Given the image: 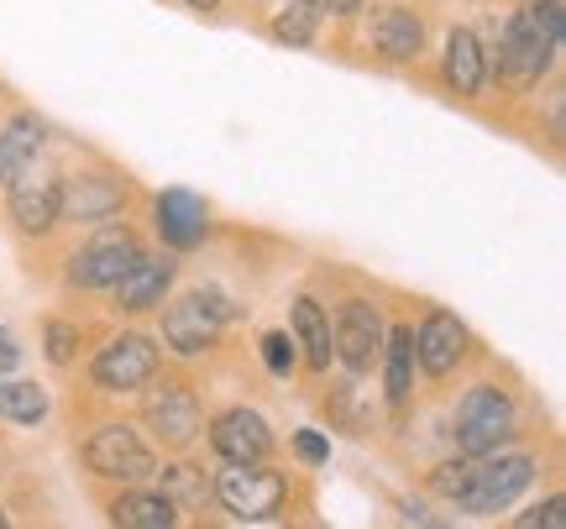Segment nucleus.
I'll list each match as a JSON object with an SVG mask.
<instances>
[{
	"instance_id": "obj_21",
	"label": "nucleus",
	"mask_w": 566,
	"mask_h": 529,
	"mask_svg": "<svg viewBox=\"0 0 566 529\" xmlns=\"http://www.w3.org/2000/svg\"><path fill=\"white\" fill-rule=\"evenodd\" d=\"M378 367H384L388 404L405 409L409 393H415V336H409V326L384 330V357H378Z\"/></svg>"
},
{
	"instance_id": "obj_11",
	"label": "nucleus",
	"mask_w": 566,
	"mask_h": 529,
	"mask_svg": "<svg viewBox=\"0 0 566 529\" xmlns=\"http://www.w3.org/2000/svg\"><path fill=\"white\" fill-rule=\"evenodd\" d=\"M59 194L63 179L53 168H38V158L6 179V210H11L21 236H48L59 225Z\"/></svg>"
},
{
	"instance_id": "obj_13",
	"label": "nucleus",
	"mask_w": 566,
	"mask_h": 529,
	"mask_svg": "<svg viewBox=\"0 0 566 529\" xmlns=\"http://www.w3.org/2000/svg\"><path fill=\"white\" fill-rule=\"evenodd\" d=\"M153 231L168 252H195L210 236V204L195 189H163L153 200Z\"/></svg>"
},
{
	"instance_id": "obj_26",
	"label": "nucleus",
	"mask_w": 566,
	"mask_h": 529,
	"mask_svg": "<svg viewBox=\"0 0 566 529\" xmlns=\"http://www.w3.org/2000/svg\"><path fill=\"white\" fill-rule=\"evenodd\" d=\"M80 347H84V336L74 320H48V326H42V351H48L53 367H74L80 362Z\"/></svg>"
},
{
	"instance_id": "obj_8",
	"label": "nucleus",
	"mask_w": 566,
	"mask_h": 529,
	"mask_svg": "<svg viewBox=\"0 0 566 529\" xmlns=\"http://www.w3.org/2000/svg\"><path fill=\"white\" fill-rule=\"evenodd\" d=\"M142 257V236L132 225H116L105 221L101 236H90V242L69 257V284L74 288H116L126 267Z\"/></svg>"
},
{
	"instance_id": "obj_23",
	"label": "nucleus",
	"mask_w": 566,
	"mask_h": 529,
	"mask_svg": "<svg viewBox=\"0 0 566 529\" xmlns=\"http://www.w3.org/2000/svg\"><path fill=\"white\" fill-rule=\"evenodd\" d=\"M321 17L325 6L321 0H283L279 11H273V42H283V47H310L315 42V32H321Z\"/></svg>"
},
{
	"instance_id": "obj_30",
	"label": "nucleus",
	"mask_w": 566,
	"mask_h": 529,
	"mask_svg": "<svg viewBox=\"0 0 566 529\" xmlns=\"http://www.w3.org/2000/svg\"><path fill=\"white\" fill-rule=\"evenodd\" d=\"M294 456H300L304 467H325L331 462V441H325L321 430H300L294 435Z\"/></svg>"
},
{
	"instance_id": "obj_22",
	"label": "nucleus",
	"mask_w": 566,
	"mask_h": 529,
	"mask_svg": "<svg viewBox=\"0 0 566 529\" xmlns=\"http://www.w3.org/2000/svg\"><path fill=\"white\" fill-rule=\"evenodd\" d=\"M48 142V126L32 116V110H17L11 121L0 126V183L11 179L17 168H27Z\"/></svg>"
},
{
	"instance_id": "obj_6",
	"label": "nucleus",
	"mask_w": 566,
	"mask_h": 529,
	"mask_svg": "<svg viewBox=\"0 0 566 529\" xmlns=\"http://www.w3.org/2000/svg\"><path fill=\"white\" fill-rule=\"evenodd\" d=\"M80 456L95 477H105V483H126V488H132V483H147V477L158 472L147 441H142L132 425H122V420H105V425L90 430V441H84Z\"/></svg>"
},
{
	"instance_id": "obj_5",
	"label": "nucleus",
	"mask_w": 566,
	"mask_h": 529,
	"mask_svg": "<svg viewBox=\"0 0 566 529\" xmlns=\"http://www.w3.org/2000/svg\"><path fill=\"white\" fill-rule=\"evenodd\" d=\"M163 347L184 357V362H195L205 351L221 341L226 330V305L210 294V288H195V294H179V299H163Z\"/></svg>"
},
{
	"instance_id": "obj_24",
	"label": "nucleus",
	"mask_w": 566,
	"mask_h": 529,
	"mask_svg": "<svg viewBox=\"0 0 566 529\" xmlns=\"http://www.w3.org/2000/svg\"><path fill=\"white\" fill-rule=\"evenodd\" d=\"M0 420H11V425H42L48 420V388L38 383H0Z\"/></svg>"
},
{
	"instance_id": "obj_15",
	"label": "nucleus",
	"mask_w": 566,
	"mask_h": 529,
	"mask_svg": "<svg viewBox=\"0 0 566 529\" xmlns=\"http://www.w3.org/2000/svg\"><path fill=\"white\" fill-rule=\"evenodd\" d=\"M210 451L221 462H268L273 456V430L258 409H221L210 420Z\"/></svg>"
},
{
	"instance_id": "obj_7",
	"label": "nucleus",
	"mask_w": 566,
	"mask_h": 529,
	"mask_svg": "<svg viewBox=\"0 0 566 529\" xmlns=\"http://www.w3.org/2000/svg\"><path fill=\"white\" fill-rule=\"evenodd\" d=\"M163 367V347L153 336H142V330H126L116 341H105L95 351V362H90V383L101 388V393H142V388L158 378Z\"/></svg>"
},
{
	"instance_id": "obj_20",
	"label": "nucleus",
	"mask_w": 566,
	"mask_h": 529,
	"mask_svg": "<svg viewBox=\"0 0 566 529\" xmlns=\"http://www.w3.org/2000/svg\"><path fill=\"white\" fill-rule=\"evenodd\" d=\"M111 525H122V529H174L179 525V509L163 498V493H147V488H132L122 493V498H111Z\"/></svg>"
},
{
	"instance_id": "obj_29",
	"label": "nucleus",
	"mask_w": 566,
	"mask_h": 529,
	"mask_svg": "<svg viewBox=\"0 0 566 529\" xmlns=\"http://www.w3.org/2000/svg\"><path fill=\"white\" fill-rule=\"evenodd\" d=\"M566 525V498L562 493H551V498H541L535 509L514 514V529H562Z\"/></svg>"
},
{
	"instance_id": "obj_28",
	"label": "nucleus",
	"mask_w": 566,
	"mask_h": 529,
	"mask_svg": "<svg viewBox=\"0 0 566 529\" xmlns=\"http://www.w3.org/2000/svg\"><path fill=\"white\" fill-rule=\"evenodd\" d=\"M467 472H472V456H457V462H441V467L424 477V488L436 493V498H457L467 488Z\"/></svg>"
},
{
	"instance_id": "obj_25",
	"label": "nucleus",
	"mask_w": 566,
	"mask_h": 529,
	"mask_svg": "<svg viewBox=\"0 0 566 529\" xmlns=\"http://www.w3.org/2000/svg\"><path fill=\"white\" fill-rule=\"evenodd\" d=\"M158 493L184 514V509H200L205 493H210V483H205L200 467H189V462H174V467H163V488H158Z\"/></svg>"
},
{
	"instance_id": "obj_17",
	"label": "nucleus",
	"mask_w": 566,
	"mask_h": 529,
	"mask_svg": "<svg viewBox=\"0 0 566 529\" xmlns=\"http://www.w3.org/2000/svg\"><path fill=\"white\" fill-rule=\"evenodd\" d=\"M367 42L384 63H415L424 47V21L409 6H378L373 27H367Z\"/></svg>"
},
{
	"instance_id": "obj_3",
	"label": "nucleus",
	"mask_w": 566,
	"mask_h": 529,
	"mask_svg": "<svg viewBox=\"0 0 566 529\" xmlns=\"http://www.w3.org/2000/svg\"><path fill=\"white\" fill-rule=\"evenodd\" d=\"M210 493L237 525H268L289 504V477L268 462H221Z\"/></svg>"
},
{
	"instance_id": "obj_9",
	"label": "nucleus",
	"mask_w": 566,
	"mask_h": 529,
	"mask_svg": "<svg viewBox=\"0 0 566 529\" xmlns=\"http://www.w3.org/2000/svg\"><path fill=\"white\" fill-rule=\"evenodd\" d=\"M126 189L122 173H105V168H84V173H69L63 179V194H59V225H105V221H122Z\"/></svg>"
},
{
	"instance_id": "obj_34",
	"label": "nucleus",
	"mask_w": 566,
	"mask_h": 529,
	"mask_svg": "<svg viewBox=\"0 0 566 529\" xmlns=\"http://www.w3.org/2000/svg\"><path fill=\"white\" fill-rule=\"evenodd\" d=\"M6 525H11V514H6V509H0V529H6Z\"/></svg>"
},
{
	"instance_id": "obj_1",
	"label": "nucleus",
	"mask_w": 566,
	"mask_h": 529,
	"mask_svg": "<svg viewBox=\"0 0 566 529\" xmlns=\"http://www.w3.org/2000/svg\"><path fill=\"white\" fill-rule=\"evenodd\" d=\"M562 0H525L514 17H509L504 38H499V53L488 59V74H499L504 89L525 95L546 80V68L562 53Z\"/></svg>"
},
{
	"instance_id": "obj_32",
	"label": "nucleus",
	"mask_w": 566,
	"mask_h": 529,
	"mask_svg": "<svg viewBox=\"0 0 566 529\" xmlns=\"http://www.w3.org/2000/svg\"><path fill=\"white\" fill-rule=\"evenodd\" d=\"M405 519H409V525H430V514H424L420 504H405Z\"/></svg>"
},
{
	"instance_id": "obj_27",
	"label": "nucleus",
	"mask_w": 566,
	"mask_h": 529,
	"mask_svg": "<svg viewBox=\"0 0 566 529\" xmlns=\"http://www.w3.org/2000/svg\"><path fill=\"white\" fill-rule=\"evenodd\" d=\"M263 367L273 378H289V372L300 367V351H294V336H289V330H268L263 336Z\"/></svg>"
},
{
	"instance_id": "obj_10",
	"label": "nucleus",
	"mask_w": 566,
	"mask_h": 529,
	"mask_svg": "<svg viewBox=\"0 0 566 529\" xmlns=\"http://www.w3.org/2000/svg\"><path fill=\"white\" fill-rule=\"evenodd\" d=\"M384 315L373 299H342L336 309V326H331V347H336V362L352 372V378H367L378 357H384Z\"/></svg>"
},
{
	"instance_id": "obj_33",
	"label": "nucleus",
	"mask_w": 566,
	"mask_h": 529,
	"mask_svg": "<svg viewBox=\"0 0 566 529\" xmlns=\"http://www.w3.org/2000/svg\"><path fill=\"white\" fill-rule=\"evenodd\" d=\"M184 6H189V11H216L221 0H184Z\"/></svg>"
},
{
	"instance_id": "obj_4",
	"label": "nucleus",
	"mask_w": 566,
	"mask_h": 529,
	"mask_svg": "<svg viewBox=\"0 0 566 529\" xmlns=\"http://www.w3.org/2000/svg\"><path fill=\"white\" fill-rule=\"evenodd\" d=\"M514 430H520V404L499 383H472L462 393V404H457V420H451V435H457L462 456H483V451L509 446Z\"/></svg>"
},
{
	"instance_id": "obj_18",
	"label": "nucleus",
	"mask_w": 566,
	"mask_h": 529,
	"mask_svg": "<svg viewBox=\"0 0 566 529\" xmlns=\"http://www.w3.org/2000/svg\"><path fill=\"white\" fill-rule=\"evenodd\" d=\"M441 80L446 89L457 95V100H478L488 84V53L478 32L472 27H457L451 38H446V53H441Z\"/></svg>"
},
{
	"instance_id": "obj_19",
	"label": "nucleus",
	"mask_w": 566,
	"mask_h": 529,
	"mask_svg": "<svg viewBox=\"0 0 566 529\" xmlns=\"http://www.w3.org/2000/svg\"><path fill=\"white\" fill-rule=\"evenodd\" d=\"M294 347H304V362L315 372H331L336 362V347H331V315H325L321 299L300 294L294 299Z\"/></svg>"
},
{
	"instance_id": "obj_16",
	"label": "nucleus",
	"mask_w": 566,
	"mask_h": 529,
	"mask_svg": "<svg viewBox=\"0 0 566 529\" xmlns=\"http://www.w3.org/2000/svg\"><path fill=\"white\" fill-rule=\"evenodd\" d=\"M174 278H179V263H174L168 252H142L137 263H132L122 278H116V305H122L126 315L163 309V299H168Z\"/></svg>"
},
{
	"instance_id": "obj_31",
	"label": "nucleus",
	"mask_w": 566,
	"mask_h": 529,
	"mask_svg": "<svg viewBox=\"0 0 566 529\" xmlns=\"http://www.w3.org/2000/svg\"><path fill=\"white\" fill-rule=\"evenodd\" d=\"M325 11H331V17H357V11H363L367 0H321Z\"/></svg>"
},
{
	"instance_id": "obj_12",
	"label": "nucleus",
	"mask_w": 566,
	"mask_h": 529,
	"mask_svg": "<svg viewBox=\"0 0 566 529\" xmlns=\"http://www.w3.org/2000/svg\"><path fill=\"white\" fill-rule=\"evenodd\" d=\"M142 420H147V430H153L168 451L195 446V441L205 435V409H200V399H195V388L179 383V378H168L163 388H153V393H147Z\"/></svg>"
},
{
	"instance_id": "obj_2",
	"label": "nucleus",
	"mask_w": 566,
	"mask_h": 529,
	"mask_svg": "<svg viewBox=\"0 0 566 529\" xmlns=\"http://www.w3.org/2000/svg\"><path fill=\"white\" fill-rule=\"evenodd\" d=\"M535 483V456H525V451H483V456H472V472H467V488L451 498L457 504V514H478V519H488V514H504L520 493Z\"/></svg>"
},
{
	"instance_id": "obj_14",
	"label": "nucleus",
	"mask_w": 566,
	"mask_h": 529,
	"mask_svg": "<svg viewBox=\"0 0 566 529\" xmlns=\"http://www.w3.org/2000/svg\"><path fill=\"white\" fill-rule=\"evenodd\" d=\"M409 336H415V362H420L430 378H451V372L467 362V351H472V336H467V326L451 309H430L420 320V330L409 326Z\"/></svg>"
}]
</instances>
